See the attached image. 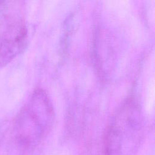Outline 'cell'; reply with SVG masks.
Instances as JSON below:
<instances>
[{"instance_id": "6da1fadb", "label": "cell", "mask_w": 155, "mask_h": 155, "mask_svg": "<svg viewBox=\"0 0 155 155\" xmlns=\"http://www.w3.org/2000/svg\"><path fill=\"white\" fill-rule=\"evenodd\" d=\"M54 116L47 93L40 89L35 91L13 124V138L18 147L26 151L36 146L51 128Z\"/></svg>"}, {"instance_id": "7a4b0ae2", "label": "cell", "mask_w": 155, "mask_h": 155, "mask_svg": "<svg viewBox=\"0 0 155 155\" xmlns=\"http://www.w3.org/2000/svg\"><path fill=\"white\" fill-rule=\"evenodd\" d=\"M142 121L134 101H126L108 127L104 140L105 155H133L142 136Z\"/></svg>"}, {"instance_id": "3957f363", "label": "cell", "mask_w": 155, "mask_h": 155, "mask_svg": "<svg viewBox=\"0 0 155 155\" xmlns=\"http://www.w3.org/2000/svg\"><path fill=\"white\" fill-rule=\"evenodd\" d=\"M27 28L21 15H13L7 19L5 30L0 36V68L4 67L27 46Z\"/></svg>"}]
</instances>
